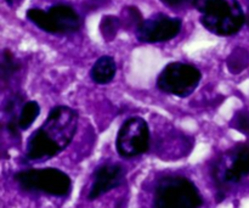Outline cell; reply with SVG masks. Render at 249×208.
Masks as SVG:
<instances>
[{"label": "cell", "instance_id": "obj_1", "mask_svg": "<svg viewBox=\"0 0 249 208\" xmlns=\"http://www.w3.org/2000/svg\"><path fill=\"white\" fill-rule=\"evenodd\" d=\"M78 113L72 107L55 106L40 128L29 136L24 158L28 162H45L62 152L74 138Z\"/></svg>", "mask_w": 249, "mask_h": 208}, {"label": "cell", "instance_id": "obj_2", "mask_svg": "<svg viewBox=\"0 0 249 208\" xmlns=\"http://www.w3.org/2000/svg\"><path fill=\"white\" fill-rule=\"evenodd\" d=\"M195 7L201 12L204 28L215 36H233L245 24V12L237 0H196Z\"/></svg>", "mask_w": 249, "mask_h": 208}, {"label": "cell", "instance_id": "obj_3", "mask_svg": "<svg viewBox=\"0 0 249 208\" xmlns=\"http://www.w3.org/2000/svg\"><path fill=\"white\" fill-rule=\"evenodd\" d=\"M203 199L196 185L181 175H167L157 182L153 208H201Z\"/></svg>", "mask_w": 249, "mask_h": 208}, {"label": "cell", "instance_id": "obj_4", "mask_svg": "<svg viewBox=\"0 0 249 208\" xmlns=\"http://www.w3.org/2000/svg\"><path fill=\"white\" fill-rule=\"evenodd\" d=\"M249 175V143L236 148L219 158L213 167V179L218 189V202L225 199L230 185L237 184Z\"/></svg>", "mask_w": 249, "mask_h": 208}, {"label": "cell", "instance_id": "obj_5", "mask_svg": "<svg viewBox=\"0 0 249 208\" xmlns=\"http://www.w3.org/2000/svg\"><path fill=\"white\" fill-rule=\"evenodd\" d=\"M15 180L19 188L27 191L44 192L51 196H68L72 190V180L57 168L27 170L15 174Z\"/></svg>", "mask_w": 249, "mask_h": 208}, {"label": "cell", "instance_id": "obj_6", "mask_svg": "<svg viewBox=\"0 0 249 208\" xmlns=\"http://www.w3.org/2000/svg\"><path fill=\"white\" fill-rule=\"evenodd\" d=\"M26 15L29 21L48 33H73L82 27V19L78 12L66 4L53 5L48 11L33 7Z\"/></svg>", "mask_w": 249, "mask_h": 208}, {"label": "cell", "instance_id": "obj_7", "mask_svg": "<svg viewBox=\"0 0 249 208\" xmlns=\"http://www.w3.org/2000/svg\"><path fill=\"white\" fill-rule=\"evenodd\" d=\"M202 79L201 71L184 62L168 63L157 78V87L165 94L187 97L197 89Z\"/></svg>", "mask_w": 249, "mask_h": 208}, {"label": "cell", "instance_id": "obj_8", "mask_svg": "<svg viewBox=\"0 0 249 208\" xmlns=\"http://www.w3.org/2000/svg\"><path fill=\"white\" fill-rule=\"evenodd\" d=\"M116 149L123 158L143 155L150 149V128L142 117L133 116L126 119L117 134Z\"/></svg>", "mask_w": 249, "mask_h": 208}, {"label": "cell", "instance_id": "obj_9", "mask_svg": "<svg viewBox=\"0 0 249 208\" xmlns=\"http://www.w3.org/2000/svg\"><path fill=\"white\" fill-rule=\"evenodd\" d=\"M182 21L178 17L158 14L143 19L136 28V37L142 43H163L172 40L181 31Z\"/></svg>", "mask_w": 249, "mask_h": 208}, {"label": "cell", "instance_id": "obj_10", "mask_svg": "<svg viewBox=\"0 0 249 208\" xmlns=\"http://www.w3.org/2000/svg\"><path fill=\"white\" fill-rule=\"evenodd\" d=\"M125 172L121 165L106 163L95 170L92 185L89 192V200H96L104 194L121 187L124 182Z\"/></svg>", "mask_w": 249, "mask_h": 208}, {"label": "cell", "instance_id": "obj_11", "mask_svg": "<svg viewBox=\"0 0 249 208\" xmlns=\"http://www.w3.org/2000/svg\"><path fill=\"white\" fill-rule=\"evenodd\" d=\"M117 73V65L116 61L111 56H101L97 58L96 62L92 66L91 71H90V76L91 79L94 80L96 84L105 85L108 84L113 80L114 76Z\"/></svg>", "mask_w": 249, "mask_h": 208}, {"label": "cell", "instance_id": "obj_12", "mask_svg": "<svg viewBox=\"0 0 249 208\" xmlns=\"http://www.w3.org/2000/svg\"><path fill=\"white\" fill-rule=\"evenodd\" d=\"M39 113H40V106H39L38 102H24L21 106L18 117H17V124H18L19 131H27V129L36 122Z\"/></svg>", "mask_w": 249, "mask_h": 208}, {"label": "cell", "instance_id": "obj_13", "mask_svg": "<svg viewBox=\"0 0 249 208\" xmlns=\"http://www.w3.org/2000/svg\"><path fill=\"white\" fill-rule=\"evenodd\" d=\"M226 65H228L229 71L232 75H238L242 71H245L249 65V55L245 49L237 48L231 53L226 60Z\"/></svg>", "mask_w": 249, "mask_h": 208}, {"label": "cell", "instance_id": "obj_14", "mask_svg": "<svg viewBox=\"0 0 249 208\" xmlns=\"http://www.w3.org/2000/svg\"><path fill=\"white\" fill-rule=\"evenodd\" d=\"M21 68V65L17 62L14 54L10 50H4L1 57V79L2 82H7L14 75H16Z\"/></svg>", "mask_w": 249, "mask_h": 208}, {"label": "cell", "instance_id": "obj_15", "mask_svg": "<svg viewBox=\"0 0 249 208\" xmlns=\"http://www.w3.org/2000/svg\"><path fill=\"white\" fill-rule=\"evenodd\" d=\"M231 126L240 133L249 136V111L242 110V111L236 112L235 117L231 122Z\"/></svg>", "mask_w": 249, "mask_h": 208}, {"label": "cell", "instance_id": "obj_16", "mask_svg": "<svg viewBox=\"0 0 249 208\" xmlns=\"http://www.w3.org/2000/svg\"><path fill=\"white\" fill-rule=\"evenodd\" d=\"M118 19L113 16H107L102 19L101 31L107 40H109V39H112L114 37L117 29H118Z\"/></svg>", "mask_w": 249, "mask_h": 208}, {"label": "cell", "instance_id": "obj_17", "mask_svg": "<svg viewBox=\"0 0 249 208\" xmlns=\"http://www.w3.org/2000/svg\"><path fill=\"white\" fill-rule=\"evenodd\" d=\"M22 101H23V100H22V95H19V94L12 95L11 97H9V99L6 100V102H5V105H4L5 113H7L9 116L17 114L16 109L18 107V105L22 104Z\"/></svg>", "mask_w": 249, "mask_h": 208}, {"label": "cell", "instance_id": "obj_18", "mask_svg": "<svg viewBox=\"0 0 249 208\" xmlns=\"http://www.w3.org/2000/svg\"><path fill=\"white\" fill-rule=\"evenodd\" d=\"M164 5L172 9H180V7L185 6H194L196 0H160Z\"/></svg>", "mask_w": 249, "mask_h": 208}]
</instances>
